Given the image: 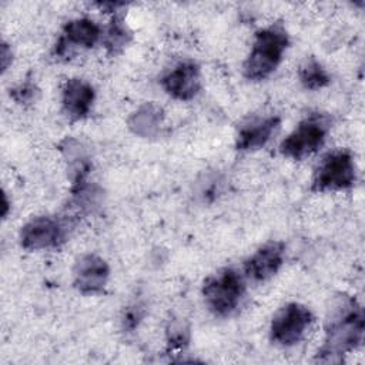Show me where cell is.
Here are the masks:
<instances>
[{
	"label": "cell",
	"instance_id": "cell-1",
	"mask_svg": "<svg viewBox=\"0 0 365 365\" xmlns=\"http://www.w3.org/2000/svg\"><path fill=\"white\" fill-rule=\"evenodd\" d=\"M365 317L361 304L349 295L334 298L325 321L324 344L317 352L319 362H338L356 349L364 339Z\"/></svg>",
	"mask_w": 365,
	"mask_h": 365
},
{
	"label": "cell",
	"instance_id": "cell-2",
	"mask_svg": "<svg viewBox=\"0 0 365 365\" xmlns=\"http://www.w3.org/2000/svg\"><path fill=\"white\" fill-rule=\"evenodd\" d=\"M288 46L289 36L281 23H272L258 30L242 64L244 77L251 81H259L269 77L282 61Z\"/></svg>",
	"mask_w": 365,
	"mask_h": 365
},
{
	"label": "cell",
	"instance_id": "cell-3",
	"mask_svg": "<svg viewBox=\"0 0 365 365\" xmlns=\"http://www.w3.org/2000/svg\"><path fill=\"white\" fill-rule=\"evenodd\" d=\"M244 277L231 267L218 269L202 284L205 305L217 317H230L235 312L244 298Z\"/></svg>",
	"mask_w": 365,
	"mask_h": 365
},
{
	"label": "cell",
	"instance_id": "cell-4",
	"mask_svg": "<svg viewBox=\"0 0 365 365\" xmlns=\"http://www.w3.org/2000/svg\"><path fill=\"white\" fill-rule=\"evenodd\" d=\"M329 128V115L324 113H311L281 141L279 153L291 160H304L324 145Z\"/></svg>",
	"mask_w": 365,
	"mask_h": 365
},
{
	"label": "cell",
	"instance_id": "cell-5",
	"mask_svg": "<svg viewBox=\"0 0 365 365\" xmlns=\"http://www.w3.org/2000/svg\"><path fill=\"white\" fill-rule=\"evenodd\" d=\"M356 167L354 155L346 148H336L327 153L317 164L312 178L311 191L329 192L342 191L354 185Z\"/></svg>",
	"mask_w": 365,
	"mask_h": 365
},
{
	"label": "cell",
	"instance_id": "cell-6",
	"mask_svg": "<svg viewBox=\"0 0 365 365\" xmlns=\"http://www.w3.org/2000/svg\"><path fill=\"white\" fill-rule=\"evenodd\" d=\"M314 321L311 309L299 302H289L279 308L269 325V338L279 346L298 344Z\"/></svg>",
	"mask_w": 365,
	"mask_h": 365
},
{
	"label": "cell",
	"instance_id": "cell-7",
	"mask_svg": "<svg viewBox=\"0 0 365 365\" xmlns=\"http://www.w3.org/2000/svg\"><path fill=\"white\" fill-rule=\"evenodd\" d=\"M68 224L64 220L38 215L27 221L20 230V244L27 251L58 248L66 242Z\"/></svg>",
	"mask_w": 365,
	"mask_h": 365
},
{
	"label": "cell",
	"instance_id": "cell-8",
	"mask_svg": "<svg viewBox=\"0 0 365 365\" xmlns=\"http://www.w3.org/2000/svg\"><path fill=\"white\" fill-rule=\"evenodd\" d=\"M101 37V27L88 17L68 20L54 44L53 56L57 60L73 57L77 50L91 48Z\"/></svg>",
	"mask_w": 365,
	"mask_h": 365
},
{
	"label": "cell",
	"instance_id": "cell-9",
	"mask_svg": "<svg viewBox=\"0 0 365 365\" xmlns=\"http://www.w3.org/2000/svg\"><path fill=\"white\" fill-rule=\"evenodd\" d=\"M160 84L175 100H192L201 90V68L192 60L180 61L161 77Z\"/></svg>",
	"mask_w": 365,
	"mask_h": 365
},
{
	"label": "cell",
	"instance_id": "cell-10",
	"mask_svg": "<svg viewBox=\"0 0 365 365\" xmlns=\"http://www.w3.org/2000/svg\"><path fill=\"white\" fill-rule=\"evenodd\" d=\"M108 278L110 267L100 255L84 254L74 264L73 285L84 295L101 292L106 288Z\"/></svg>",
	"mask_w": 365,
	"mask_h": 365
},
{
	"label": "cell",
	"instance_id": "cell-11",
	"mask_svg": "<svg viewBox=\"0 0 365 365\" xmlns=\"http://www.w3.org/2000/svg\"><path fill=\"white\" fill-rule=\"evenodd\" d=\"M285 245L281 241H269L261 245L244 261V275L254 282L272 278L284 264Z\"/></svg>",
	"mask_w": 365,
	"mask_h": 365
},
{
	"label": "cell",
	"instance_id": "cell-12",
	"mask_svg": "<svg viewBox=\"0 0 365 365\" xmlns=\"http://www.w3.org/2000/svg\"><path fill=\"white\" fill-rule=\"evenodd\" d=\"M94 87L78 77L66 80L61 88V108L71 121L84 120L94 104Z\"/></svg>",
	"mask_w": 365,
	"mask_h": 365
},
{
	"label": "cell",
	"instance_id": "cell-13",
	"mask_svg": "<svg viewBox=\"0 0 365 365\" xmlns=\"http://www.w3.org/2000/svg\"><path fill=\"white\" fill-rule=\"evenodd\" d=\"M281 118L278 115L254 117L244 123L235 137V148L238 151H254L262 148L278 131Z\"/></svg>",
	"mask_w": 365,
	"mask_h": 365
},
{
	"label": "cell",
	"instance_id": "cell-14",
	"mask_svg": "<svg viewBox=\"0 0 365 365\" xmlns=\"http://www.w3.org/2000/svg\"><path fill=\"white\" fill-rule=\"evenodd\" d=\"M163 120H164V113L161 107L153 103H147L141 106L135 113L131 114L128 120V127L134 134L148 138L158 134Z\"/></svg>",
	"mask_w": 365,
	"mask_h": 365
},
{
	"label": "cell",
	"instance_id": "cell-15",
	"mask_svg": "<svg viewBox=\"0 0 365 365\" xmlns=\"http://www.w3.org/2000/svg\"><path fill=\"white\" fill-rule=\"evenodd\" d=\"M131 40V31L128 30L127 24L124 23L123 14L118 11L114 13L111 17L106 33L103 38V44L110 56H115L124 50V47L130 43Z\"/></svg>",
	"mask_w": 365,
	"mask_h": 365
},
{
	"label": "cell",
	"instance_id": "cell-16",
	"mask_svg": "<svg viewBox=\"0 0 365 365\" xmlns=\"http://www.w3.org/2000/svg\"><path fill=\"white\" fill-rule=\"evenodd\" d=\"M299 81L304 88L307 90H319L329 84L331 77L328 71L324 68V66L315 58L308 57L299 67L298 71Z\"/></svg>",
	"mask_w": 365,
	"mask_h": 365
},
{
	"label": "cell",
	"instance_id": "cell-17",
	"mask_svg": "<svg viewBox=\"0 0 365 365\" xmlns=\"http://www.w3.org/2000/svg\"><path fill=\"white\" fill-rule=\"evenodd\" d=\"M38 94H40V90L31 80H26L19 86L10 88V97L17 104H31L33 101L37 100Z\"/></svg>",
	"mask_w": 365,
	"mask_h": 365
},
{
	"label": "cell",
	"instance_id": "cell-18",
	"mask_svg": "<svg viewBox=\"0 0 365 365\" xmlns=\"http://www.w3.org/2000/svg\"><path fill=\"white\" fill-rule=\"evenodd\" d=\"M144 314H145V311H144V308H143L141 304H133V305L127 307V308L124 309L123 318H121L123 329H124V331H128V332L134 331V329L140 325V322L143 321Z\"/></svg>",
	"mask_w": 365,
	"mask_h": 365
},
{
	"label": "cell",
	"instance_id": "cell-19",
	"mask_svg": "<svg viewBox=\"0 0 365 365\" xmlns=\"http://www.w3.org/2000/svg\"><path fill=\"white\" fill-rule=\"evenodd\" d=\"M167 341L171 349H181L188 344V329L181 322H174L167 331Z\"/></svg>",
	"mask_w": 365,
	"mask_h": 365
},
{
	"label": "cell",
	"instance_id": "cell-20",
	"mask_svg": "<svg viewBox=\"0 0 365 365\" xmlns=\"http://www.w3.org/2000/svg\"><path fill=\"white\" fill-rule=\"evenodd\" d=\"M0 56H1V71L4 73L6 70H7V67H9V64L11 63V48L9 47V44L7 43H3L1 44V53H0Z\"/></svg>",
	"mask_w": 365,
	"mask_h": 365
}]
</instances>
